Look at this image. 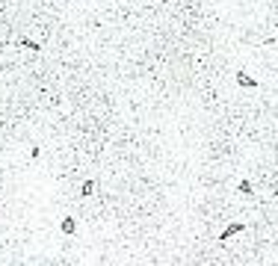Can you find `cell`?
<instances>
[{"label": "cell", "mask_w": 278, "mask_h": 266, "mask_svg": "<svg viewBox=\"0 0 278 266\" xmlns=\"http://www.w3.org/2000/svg\"><path fill=\"white\" fill-rule=\"evenodd\" d=\"M246 228V222H234V225H228V228L222 231V234H219V240L225 242V240H231V237H237V234H240V231Z\"/></svg>", "instance_id": "1"}, {"label": "cell", "mask_w": 278, "mask_h": 266, "mask_svg": "<svg viewBox=\"0 0 278 266\" xmlns=\"http://www.w3.org/2000/svg\"><path fill=\"white\" fill-rule=\"evenodd\" d=\"M62 231H65V234H74V219H71V216L62 219Z\"/></svg>", "instance_id": "4"}, {"label": "cell", "mask_w": 278, "mask_h": 266, "mask_svg": "<svg viewBox=\"0 0 278 266\" xmlns=\"http://www.w3.org/2000/svg\"><path fill=\"white\" fill-rule=\"evenodd\" d=\"M237 83H240L243 89H254V86H257V80H252L246 71H237Z\"/></svg>", "instance_id": "2"}, {"label": "cell", "mask_w": 278, "mask_h": 266, "mask_svg": "<svg viewBox=\"0 0 278 266\" xmlns=\"http://www.w3.org/2000/svg\"><path fill=\"white\" fill-rule=\"evenodd\" d=\"M80 193H83V198H86V195H92V193H95V183H92V181H86L83 186H80Z\"/></svg>", "instance_id": "3"}]
</instances>
